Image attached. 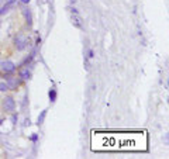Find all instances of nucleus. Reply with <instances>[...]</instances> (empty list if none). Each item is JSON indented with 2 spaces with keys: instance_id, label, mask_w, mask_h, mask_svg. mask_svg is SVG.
<instances>
[{
  "instance_id": "obj_13",
  "label": "nucleus",
  "mask_w": 169,
  "mask_h": 159,
  "mask_svg": "<svg viewBox=\"0 0 169 159\" xmlns=\"http://www.w3.org/2000/svg\"><path fill=\"white\" fill-rule=\"evenodd\" d=\"M69 1H72V3H75V0H69Z\"/></svg>"
},
{
  "instance_id": "obj_5",
  "label": "nucleus",
  "mask_w": 169,
  "mask_h": 159,
  "mask_svg": "<svg viewBox=\"0 0 169 159\" xmlns=\"http://www.w3.org/2000/svg\"><path fill=\"white\" fill-rule=\"evenodd\" d=\"M6 83H7V86H9V90H17V87H19V85H20V80L17 77L10 76L6 79Z\"/></svg>"
},
{
  "instance_id": "obj_1",
  "label": "nucleus",
  "mask_w": 169,
  "mask_h": 159,
  "mask_svg": "<svg viewBox=\"0 0 169 159\" xmlns=\"http://www.w3.org/2000/svg\"><path fill=\"white\" fill-rule=\"evenodd\" d=\"M1 106H3V110L7 111V113H13L14 110H16V102H14V99L11 96H7L3 99V103H1Z\"/></svg>"
},
{
  "instance_id": "obj_3",
  "label": "nucleus",
  "mask_w": 169,
  "mask_h": 159,
  "mask_svg": "<svg viewBox=\"0 0 169 159\" xmlns=\"http://www.w3.org/2000/svg\"><path fill=\"white\" fill-rule=\"evenodd\" d=\"M71 20H72V24L76 27V28H83V24H82V19H80V16H79L78 10L75 9V7H72L71 9Z\"/></svg>"
},
{
  "instance_id": "obj_9",
  "label": "nucleus",
  "mask_w": 169,
  "mask_h": 159,
  "mask_svg": "<svg viewBox=\"0 0 169 159\" xmlns=\"http://www.w3.org/2000/svg\"><path fill=\"white\" fill-rule=\"evenodd\" d=\"M48 96H49V102L51 103H54L55 102V100H57V89H55V87H51V89H49V93H48Z\"/></svg>"
},
{
  "instance_id": "obj_4",
  "label": "nucleus",
  "mask_w": 169,
  "mask_h": 159,
  "mask_svg": "<svg viewBox=\"0 0 169 159\" xmlns=\"http://www.w3.org/2000/svg\"><path fill=\"white\" fill-rule=\"evenodd\" d=\"M0 68L4 73H14L16 72V65L11 62V61H4L0 64Z\"/></svg>"
},
{
  "instance_id": "obj_6",
  "label": "nucleus",
  "mask_w": 169,
  "mask_h": 159,
  "mask_svg": "<svg viewBox=\"0 0 169 159\" xmlns=\"http://www.w3.org/2000/svg\"><path fill=\"white\" fill-rule=\"evenodd\" d=\"M23 16L27 21V26L31 27L33 26V14H31V10L30 9H23Z\"/></svg>"
},
{
  "instance_id": "obj_12",
  "label": "nucleus",
  "mask_w": 169,
  "mask_h": 159,
  "mask_svg": "<svg viewBox=\"0 0 169 159\" xmlns=\"http://www.w3.org/2000/svg\"><path fill=\"white\" fill-rule=\"evenodd\" d=\"M20 1H21L23 4H28V3H30V0H20Z\"/></svg>"
},
{
  "instance_id": "obj_10",
  "label": "nucleus",
  "mask_w": 169,
  "mask_h": 159,
  "mask_svg": "<svg viewBox=\"0 0 169 159\" xmlns=\"http://www.w3.org/2000/svg\"><path fill=\"white\" fill-rule=\"evenodd\" d=\"M47 117V110H44V111H41V114L38 115V120H37V122H38V125H41L42 122H44V120H45Z\"/></svg>"
},
{
  "instance_id": "obj_11",
  "label": "nucleus",
  "mask_w": 169,
  "mask_h": 159,
  "mask_svg": "<svg viewBox=\"0 0 169 159\" xmlns=\"http://www.w3.org/2000/svg\"><path fill=\"white\" fill-rule=\"evenodd\" d=\"M9 90V86H7L6 82H0V92H6Z\"/></svg>"
},
{
  "instance_id": "obj_8",
  "label": "nucleus",
  "mask_w": 169,
  "mask_h": 159,
  "mask_svg": "<svg viewBox=\"0 0 169 159\" xmlns=\"http://www.w3.org/2000/svg\"><path fill=\"white\" fill-rule=\"evenodd\" d=\"M14 1H16V0H9L6 4L0 9V16H1V14H4V13H7V11H9V9H10V7L14 4Z\"/></svg>"
},
{
  "instance_id": "obj_7",
  "label": "nucleus",
  "mask_w": 169,
  "mask_h": 159,
  "mask_svg": "<svg viewBox=\"0 0 169 159\" xmlns=\"http://www.w3.org/2000/svg\"><path fill=\"white\" fill-rule=\"evenodd\" d=\"M19 77L20 79H23V80H27V79H30L31 77V70L28 69V68H24V69L20 70L19 73Z\"/></svg>"
},
{
  "instance_id": "obj_2",
  "label": "nucleus",
  "mask_w": 169,
  "mask_h": 159,
  "mask_svg": "<svg viewBox=\"0 0 169 159\" xmlns=\"http://www.w3.org/2000/svg\"><path fill=\"white\" fill-rule=\"evenodd\" d=\"M27 44H28V38H27L26 35H23V34H17V35H16V38H14V45H16V48H17L19 51L26 49Z\"/></svg>"
}]
</instances>
